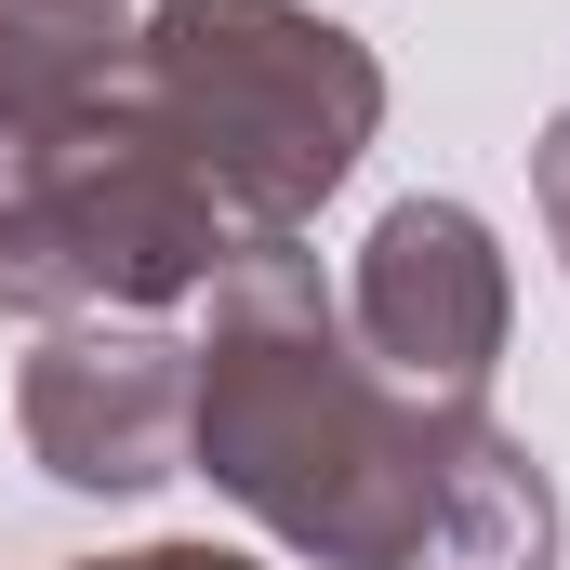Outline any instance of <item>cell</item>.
Returning a JSON list of instances; mask_svg holds the SVG:
<instances>
[{
	"label": "cell",
	"instance_id": "3",
	"mask_svg": "<svg viewBox=\"0 0 570 570\" xmlns=\"http://www.w3.org/2000/svg\"><path fill=\"white\" fill-rule=\"evenodd\" d=\"M226 199L134 94H94L27 173H0V305L13 318H94L226 266Z\"/></svg>",
	"mask_w": 570,
	"mask_h": 570
},
{
	"label": "cell",
	"instance_id": "4",
	"mask_svg": "<svg viewBox=\"0 0 570 570\" xmlns=\"http://www.w3.org/2000/svg\"><path fill=\"white\" fill-rule=\"evenodd\" d=\"M345 318L412 399H464L478 412V385L504 358V253H491V226L464 199H399L372 226V253H358V305Z\"/></svg>",
	"mask_w": 570,
	"mask_h": 570
},
{
	"label": "cell",
	"instance_id": "7",
	"mask_svg": "<svg viewBox=\"0 0 570 570\" xmlns=\"http://www.w3.org/2000/svg\"><path fill=\"white\" fill-rule=\"evenodd\" d=\"M544 213H558V253H570V120L544 134Z\"/></svg>",
	"mask_w": 570,
	"mask_h": 570
},
{
	"label": "cell",
	"instance_id": "1",
	"mask_svg": "<svg viewBox=\"0 0 570 570\" xmlns=\"http://www.w3.org/2000/svg\"><path fill=\"white\" fill-rule=\"evenodd\" d=\"M186 451L332 570H558V491L464 399H372L318 253L253 239L213 279Z\"/></svg>",
	"mask_w": 570,
	"mask_h": 570
},
{
	"label": "cell",
	"instance_id": "5",
	"mask_svg": "<svg viewBox=\"0 0 570 570\" xmlns=\"http://www.w3.org/2000/svg\"><path fill=\"white\" fill-rule=\"evenodd\" d=\"M199 425V358L159 332H53L27 358V451L67 491H159Z\"/></svg>",
	"mask_w": 570,
	"mask_h": 570
},
{
	"label": "cell",
	"instance_id": "2",
	"mask_svg": "<svg viewBox=\"0 0 570 570\" xmlns=\"http://www.w3.org/2000/svg\"><path fill=\"white\" fill-rule=\"evenodd\" d=\"M134 107L199 159V186L226 199L253 253L345 186V159L385 120V67L292 0H159L134 53Z\"/></svg>",
	"mask_w": 570,
	"mask_h": 570
},
{
	"label": "cell",
	"instance_id": "6",
	"mask_svg": "<svg viewBox=\"0 0 570 570\" xmlns=\"http://www.w3.org/2000/svg\"><path fill=\"white\" fill-rule=\"evenodd\" d=\"M94 94H120V0H0V173H27Z\"/></svg>",
	"mask_w": 570,
	"mask_h": 570
},
{
	"label": "cell",
	"instance_id": "8",
	"mask_svg": "<svg viewBox=\"0 0 570 570\" xmlns=\"http://www.w3.org/2000/svg\"><path fill=\"white\" fill-rule=\"evenodd\" d=\"M120 570H253V558H213V544H146V558H120Z\"/></svg>",
	"mask_w": 570,
	"mask_h": 570
}]
</instances>
